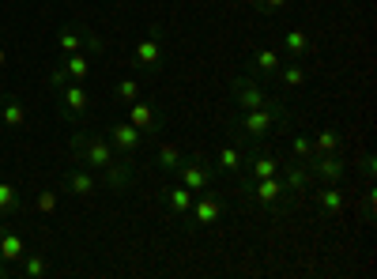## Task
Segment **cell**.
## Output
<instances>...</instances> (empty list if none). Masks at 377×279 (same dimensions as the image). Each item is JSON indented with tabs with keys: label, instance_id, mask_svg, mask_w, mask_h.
<instances>
[{
	"label": "cell",
	"instance_id": "5b68a950",
	"mask_svg": "<svg viewBox=\"0 0 377 279\" xmlns=\"http://www.w3.org/2000/svg\"><path fill=\"white\" fill-rule=\"evenodd\" d=\"M238 193H242L245 200L261 204V208H276V204L287 196V189H283V178H279V174H272V178L242 181V189H238Z\"/></svg>",
	"mask_w": 377,
	"mask_h": 279
},
{
	"label": "cell",
	"instance_id": "836d02e7",
	"mask_svg": "<svg viewBox=\"0 0 377 279\" xmlns=\"http://www.w3.org/2000/svg\"><path fill=\"white\" fill-rule=\"evenodd\" d=\"M374 211H377V189L370 181V185H366V219H374Z\"/></svg>",
	"mask_w": 377,
	"mask_h": 279
},
{
	"label": "cell",
	"instance_id": "d4e9b609",
	"mask_svg": "<svg viewBox=\"0 0 377 279\" xmlns=\"http://www.w3.org/2000/svg\"><path fill=\"white\" fill-rule=\"evenodd\" d=\"M61 68H64V76H68V79H76V83H79V79H87V76H91V65H87L83 50H79V53H64Z\"/></svg>",
	"mask_w": 377,
	"mask_h": 279
},
{
	"label": "cell",
	"instance_id": "484cf974",
	"mask_svg": "<svg viewBox=\"0 0 377 279\" xmlns=\"http://www.w3.org/2000/svg\"><path fill=\"white\" fill-rule=\"evenodd\" d=\"M181 158H185V155H181V151L174 147V143H159V147H155V166H159V170H166V174L178 170Z\"/></svg>",
	"mask_w": 377,
	"mask_h": 279
},
{
	"label": "cell",
	"instance_id": "e575fe53",
	"mask_svg": "<svg viewBox=\"0 0 377 279\" xmlns=\"http://www.w3.org/2000/svg\"><path fill=\"white\" fill-rule=\"evenodd\" d=\"M64 79H68V76H64V68H53V72H50V79H45V83H50L53 91H61V87H64Z\"/></svg>",
	"mask_w": 377,
	"mask_h": 279
},
{
	"label": "cell",
	"instance_id": "d6a6232c",
	"mask_svg": "<svg viewBox=\"0 0 377 279\" xmlns=\"http://www.w3.org/2000/svg\"><path fill=\"white\" fill-rule=\"evenodd\" d=\"M358 170H363V174H366V181H374V174H377V166H374V155H370V151H366V155H363V158H358Z\"/></svg>",
	"mask_w": 377,
	"mask_h": 279
},
{
	"label": "cell",
	"instance_id": "9c48e42d",
	"mask_svg": "<svg viewBox=\"0 0 377 279\" xmlns=\"http://www.w3.org/2000/svg\"><path fill=\"white\" fill-rule=\"evenodd\" d=\"M106 140L114 143V151H117V155H125V158H136V151L143 147V140H147V136H143V132L136 129L132 121H117L114 129H110V136H106Z\"/></svg>",
	"mask_w": 377,
	"mask_h": 279
},
{
	"label": "cell",
	"instance_id": "f1b7e54d",
	"mask_svg": "<svg viewBox=\"0 0 377 279\" xmlns=\"http://www.w3.org/2000/svg\"><path fill=\"white\" fill-rule=\"evenodd\" d=\"M50 272V260L42 257V253H23V276L27 279H42Z\"/></svg>",
	"mask_w": 377,
	"mask_h": 279
},
{
	"label": "cell",
	"instance_id": "d6986e66",
	"mask_svg": "<svg viewBox=\"0 0 377 279\" xmlns=\"http://www.w3.org/2000/svg\"><path fill=\"white\" fill-rule=\"evenodd\" d=\"M192 196H196V193H189V189L178 181V185H170V189L163 193V204H166V208H170L174 215H189V208H192Z\"/></svg>",
	"mask_w": 377,
	"mask_h": 279
},
{
	"label": "cell",
	"instance_id": "d590c367",
	"mask_svg": "<svg viewBox=\"0 0 377 279\" xmlns=\"http://www.w3.org/2000/svg\"><path fill=\"white\" fill-rule=\"evenodd\" d=\"M4 68H8V50L0 45V72H4Z\"/></svg>",
	"mask_w": 377,
	"mask_h": 279
},
{
	"label": "cell",
	"instance_id": "6da1fadb",
	"mask_svg": "<svg viewBox=\"0 0 377 279\" xmlns=\"http://www.w3.org/2000/svg\"><path fill=\"white\" fill-rule=\"evenodd\" d=\"M72 151L79 155V163L102 174V185H110L114 193L132 185V170L125 163H117V151L102 132H72Z\"/></svg>",
	"mask_w": 377,
	"mask_h": 279
},
{
	"label": "cell",
	"instance_id": "603a6c76",
	"mask_svg": "<svg viewBox=\"0 0 377 279\" xmlns=\"http://www.w3.org/2000/svg\"><path fill=\"white\" fill-rule=\"evenodd\" d=\"M314 140V155H336V151H343V132L340 129H320Z\"/></svg>",
	"mask_w": 377,
	"mask_h": 279
},
{
	"label": "cell",
	"instance_id": "4fadbf2b",
	"mask_svg": "<svg viewBox=\"0 0 377 279\" xmlns=\"http://www.w3.org/2000/svg\"><path fill=\"white\" fill-rule=\"evenodd\" d=\"M317 208H320V215H328V219H340V215L347 211V193H343L340 185H320Z\"/></svg>",
	"mask_w": 377,
	"mask_h": 279
},
{
	"label": "cell",
	"instance_id": "83f0119b",
	"mask_svg": "<svg viewBox=\"0 0 377 279\" xmlns=\"http://www.w3.org/2000/svg\"><path fill=\"white\" fill-rule=\"evenodd\" d=\"M114 99L121 102V106H128V102H136V99H143V87H140V79H132V76L117 79V87H114Z\"/></svg>",
	"mask_w": 377,
	"mask_h": 279
},
{
	"label": "cell",
	"instance_id": "3957f363",
	"mask_svg": "<svg viewBox=\"0 0 377 279\" xmlns=\"http://www.w3.org/2000/svg\"><path fill=\"white\" fill-rule=\"evenodd\" d=\"M174 174H178V181L189 189V193H196V196L207 193V189L215 185V166L207 163L204 155H185V158H181V166H178Z\"/></svg>",
	"mask_w": 377,
	"mask_h": 279
},
{
	"label": "cell",
	"instance_id": "5bb4252c",
	"mask_svg": "<svg viewBox=\"0 0 377 279\" xmlns=\"http://www.w3.org/2000/svg\"><path fill=\"white\" fill-rule=\"evenodd\" d=\"M279 178H283L287 196H294V193H306L309 181H314V174L306 170V163H287V170H279Z\"/></svg>",
	"mask_w": 377,
	"mask_h": 279
},
{
	"label": "cell",
	"instance_id": "7402d4cb",
	"mask_svg": "<svg viewBox=\"0 0 377 279\" xmlns=\"http://www.w3.org/2000/svg\"><path fill=\"white\" fill-rule=\"evenodd\" d=\"M0 121H4L8 129H23V125H27V106H23L19 99H0Z\"/></svg>",
	"mask_w": 377,
	"mask_h": 279
},
{
	"label": "cell",
	"instance_id": "ac0fdd59",
	"mask_svg": "<svg viewBox=\"0 0 377 279\" xmlns=\"http://www.w3.org/2000/svg\"><path fill=\"white\" fill-rule=\"evenodd\" d=\"M27 245H23V234H15L12 227H0V260H23Z\"/></svg>",
	"mask_w": 377,
	"mask_h": 279
},
{
	"label": "cell",
	"instance_id": "4dcf8cb0",
	"mask_svg": "<svg viewBox=\"0 0 377 279\" xmlns=\"http://www.w3.org/2000/svg\"><path fill=\"white\" fill-rule=\"evenodd\" d=\"M57 200H61V196L53 193V189H42V193L34 196V208L42 211V215H50V211H57Z\"/></svg>",
	"mask_w": 377,
	"mask_h": 279
},
{
	"label": "cell",
	"instance_id": "4316f807",
	"mask_svg": "<svg viewBox=\"0 0 377 279\" xmlns=\"http://www.w3.org/2000/svg\"><path fill=\"white\" fill-rule=\"evenodd\" d=\"M19 204H23L19 189L8 185V181H0V219H12V215L19 211Z\"/></svg>",
	"mask_w": 377,
	"mask_h": 279
},
{
	"label": "cell",
	"instance_id": "2e32d148",
	"mask_svg": "<svg viewBox=\"0 0 377 279\" xmlns=\"http://www.w3.org/2000/svg\"><path fill=\"white\" fill-rule=\"evenodd\" d=\"M215 170H223V174H242V170H245V155L234 147V143H223V147L215 151Z\"/></svg>",
	"mask_w": 377,
	"mask_h": 279
},
{
	"label": "cell",
	"instance_id": "f546056e",
	"mask_svg": "<svg viewBox=\"0 0 377 279\" xmlns=\"http://www.w3.org/2000/svg\"><path fill=\"white\" fill-rule=\"evenodd\" d=\"M314 158V140L309 136H294L291 140V163H309Z\"/></svg>",
	"mask_w": 377,
	"mask_h": 279
},
{
	"label": "cell",
	"instance_id": "e0dca14e",
	"mask_svg": "<svg viewBox=\"0 0 377 279\" xmlns=\"http://www.w3.org/2000/svg\"><path fill=\"white\" fill-rule=\"evenodd\" d=\"M87 91L79 83H72V87H61V106H64V114L68 117H79V114H87Z\"/></svg>",
	"mask_w": 377,
	"mask_h": 279
},
{
	"label": "cell",
	"instance_id": "8d00e7d4",
	"mask_svg": "<svg viewBox=\"0 0 377 279\" xmlns=\"http://www.w3.org/2000/svg\"><path fill=\"white\" fill-rule=\"evenodd\" d=\"M4 276H8V268H4V265H0V279H4Z\"/></svg>",
	"mask_w": 377,
	"mask_h": 279
},
{
	"label": "cell",
	"instance_id": "8fae6325",
	"mask_svg": "<svg viewBox=\"0 0 377 279\" xmlns=\"http://www.w3.org/2000/svg\"><path fill=\"white\" fill-rule=\"evenodd\" d=\"M279 68H283V53L279 50H256L249 57V65H245V72L253 79H276Z\"/></svg>",
	"mask_w": 377,
	"mask_h": 279
},
{
	"label": "cell",
	"instance_id": "44dd1931",
	"mask_svg": "<svg viewBox=\"0 0 377 279\" xmlns=\"http://www.w3.org/2000/svg\"><path fill=\"white\" fill-rule=\"evenodd\" d=\"M68 193L79 196V200H83V196H94V193H99V178L87 174V170H72L68 174Z\"/></svg>",
	"mask_w": 377,
	"mask_h": 279
},
{
	"label": "cell",
	"instance_id": "277c9868",
	"mask_svg": "<svg viewBox=\"0 0 377 279\" xmlns=\"http://www.w3.org/2000/svg\"><path fill=\"white\" fill-rule=\"evenodd\" d=\"M279 121H287V110H242V117H238L230 129L249 136V140H264Z\"/></svg>",
	"mask_w": 377,
	"mask_h": 279
},
{
	"label": "cell",
	"instance_id": "8992f818",
	"mask_svg": "<svg viewBox=\"0 0 377 279\" xmlns=\"http://www.w3.org/2000/svg\"><path fill=\"white\" fill-rule=\"evenodd\" d=\"M223 211H227V200H223L219 193H200V196H192V208H189V219H192V227H215V223L223 219Z\"/></svg>",
	"mask_w": 377,
	"mask_h": 279
},
{
	"label": "cell",
	"instance_id": "ba28073f",
	"mask_svg": "<svg viewBox=\"0 0 377 279\" xmlns=\"http://www.w3.org/2000/svg\"><path fill=\"white\" fill-rule=\"evenodd\" d=\"M132 65L136 68H159L163 65V27H151V34L136 42Z\"/></svg>",
	"mask_w": 377,
	"mask_h": 279
},
{
	"label": "cell",
	"instance_id": "ffe728a7",
	"mask_svg": "<svg viewBox=\"0 0 377 279\" xmlns=\"http://www.w3.org/2000/svg\"><path fill=\"white\" fill-rule=\"evenodd\" d=\"M309 50H314V42H309V34H306V30H298V27H294V30H287V34H283V53H287L291 61L306 57Z\"/></svg>",
	"mask_w": 377,
	"mask_h": 279
},
{
	"label": "cell",
	"instance_id": "cb8c5ba5",
	"mask_svg": "<svg viewBox=\"0 0 377 279\" xmlns=\"http://www.w3.org/2000/svg\"><path fill=\"white\" fill-rule=\"evenodd\" d=\"M276 79L283 87H291V91H298V87H306V79H309V72L298 65V61H283V68L276 72Z\"/></svg>",
	"mask_w": 377,
	"mask_h": 279
},
{
	"label": "cell",
	"instance_id": "7a4b0ae2",
	"mask_svg": "<svg viewBox=\"0 0 377 279\" xmlns=\"http://www.w3.org/2000/svg\"><path fill=\"white\" fill-rule=\"evenodd\" d=\"M230 94H234V102L242 110H287L283 102H279V94H268L261 87V79H253L249 72H238V76L230 79Z\"/></svg>",
	"mask_w": 377,
	"mask_h": 279
},
{
	"label": "cell",
	"instance_id": "52a82bcc",
	"mask_svg": "<svg viewBox=\"0 0 377 279\" xmlns=\"http://www.w3.org/2000/svg\"><path fill=\"white\" fill-rule=\"evenodd\" d=\"M306 170L314 174L320 185H340V181L347 178V163H343L340 151H336V155H314L306 163Z\"/></svg>",
	"mask_w": 377,
	"mask_h": 279
},
{
	"label": "cell",
	"instance_id": "1f68e13d",
	"mask_svg": "<svg viewBox=\"0 0 377 279\" xmlns=\"http://www.w3.org/2000/svg\"><path fill=\"white\" fill-rule=\"evenodd\" d=\"M287 4H291V0H253V8H256V12H268V15L283 12Z\"/></svg>",
	"mask_w": 377,
	"mask_h": 279
},
{
	"label": "cell",
	"instance_id": "30bf717a",
	"mask_svg": "<svg viewBox=\"0 0 377 279\" xmlns=\"http://www.w3.org/2000/svg\"><path fill=\"white\" fill-rule=\"evenodd\" d=\"M128 121H132L143 136H159V132H163V117H159V110L151 106V102H143V99L128 102Z\"/></svg>",
	"mask_w": 377,
	"mask_h": 279
},
{
	"label": "cell",
	"instance_id": "9a60e30c",
	"mask_svg": "<svg viewBox=\"0 0 377 279\" xmlns=\"http://www.w3.org/2000/svg\"><path fill=\"white\" fill-rule=\"evenodd\" d=\"M245 170H249V181H256V178H272V174H279L283 163H279L272 151H256V155L245 158Z\"/></svg>",
	"mask_w": 377,
	"mask_h": 279
},
{
	"label": "cell",
	"instance_id": "7c38bea8",
	"mask_svg": "<svg viewBox=\"0 0 377 279\" xmlns=\"http://www.w3.org/2000/svg\"><path fill=\"white\" fill-rule=\"evenodd\" d=\"M57 45H61V53H79L83 45H87V50H94V53H102L99 34H91V30H79V27H64L61 34H57Z\"/></svg>",
	"mask_w": 377,
	"mask_h": 279
}]
</instances>
